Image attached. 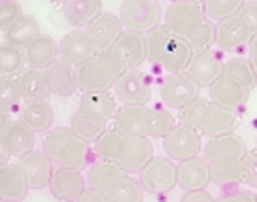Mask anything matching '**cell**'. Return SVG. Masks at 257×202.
I'll return each instance as SVG.
<instances>
[{"label":"cell","mask_w":257,"mask_h":202,"mask_svg":"<svg viewBox=\"0 0 257 202\" xmlns=\"http://www.w3.org/2000/svg\"><path fill=\"white\" fill-rule=\"evenodd\" d=\"M25 61L29 63V68L46 70L59 59V44L55 38L48 34H40L36 40L25 48Z\"/></svg>","instance_id":"24"},{"label":"cell","mask_w":257,"mask_h":202,"mask_svg":"<svg viewBox=\"0 0 257 202\" xmlns=\"http://www.w3.org/2000/svg\"><path fill=\"white\" fill-rule=\"evenodd\" d=\"M153 157V144L152 140L148 138H131L128 140V147L123 159H121L119 166L125 174H137V172H142L144 166L152 161Z\"/></svg>","instance_id":"26"},{"label":"cell","mask_w":257,"mask_h":202,"mask_svg":"<svg viewBox=\"0 0 257 202\" xmlns=\"http://www.w3.org/2000/svg\"><path fill=\"white\" fill-rule=\"evenodd\" d=\"M108 123L100 117H96L95 113L87 112L83 108H78L72 113V121H70V129L76 136L80 138L85 144H95L98 136L106 130Z\"/></svg>","instance_id":"31"},{"label":"cell","mask_w":257,"mask_h":202,"mask_svg":"<svg viewBox=\"0 0 257 202\" xmlns=\"http://www.w3.org/2000/svg\"><path fill=\"white\" fill-rule=\"evenodd\" d=\"M113 93L123 106H146L152 100V81L140 68H133L115 80Z\"/></svg>","instance_id":"7"},{"label":"cell","mask_w":257,"mask_h":202,"mask_svg":"<svg viewBox=\"0 0 257 202\" xmlns=\"http://www.w3.org/2000/svg\"><path fill=\"white\" fill-rule=\"evenodd\" d=\"M238 17H240L244 25L248 27L251 36L257 34V0H249V2H242L240 10H238Z\"/></svg>","instance_id":"46"},{"label":"cell","mask_w":257,"mask_h":202,"mask_svg":"<svg viewBox=\"0 0 257 202\" xmlns=\"http://www.w3.org/2000/svg\"><path fill=\"white\" fill-rule=\"evenodd\" d=\"M128 140L131 138H127L117 129L104 130L95 142V153L100 157V161L119 164L128 147Z\"/></svg>","instance_id":"30"},{"label":"cell","mask_w":257,"mask_h":202,"mask_svg":"<svg viewBox=\"0 0 257 202\" xmlns=\"http://www.w3.org/2000/svg\"><path fill=\"white\" fill-rule=\"evenodd\" d=\"M0 80H2V74H0Z\"/></svg>","instance_id":"55"},{"label":"cell","mask_w":257,"mask_h":202,"mask_svg":"<svg viewBox=\"0 0 257 202\" xmlns=\"http://www.w3.org/2000/svg\"><path fill=\"white\" fill-rule=\"evenodd\" d=\"M216 202H257V198H255V193H253V191H249V189H240V191H236V193L219 196V198H216Z\"/></svg>","instance_id":"48"},{"label":"cell","mask_w":257,"mask_h":202,"mask_svg":"<svg viewBox=\"0 0 257 202\" xmlns=\"http://www.w3.org/2000/svg\"><path fill=\"white\" fill-rule=\"evenodd\" d=\"M251 189H257V149H248L244 155V178Z\"/></svg>","instance_id":"47"},{"label":"cell","mask_w":257,"mask_h":202,"mask_svg":"<svg viewBox=\"0 0 257 202\" xmlns=\"http://www.w3.org/2000/svg\"><path fill=\"white\" fill-rule=\"evenodd\" d=\"M59 55H61V61H64L66 65L78 68L96 55V48L85 34V31H70L59 42Z\"/></svg>","instance_id":"11"},{"label":"cell","mask_w":257,"mask_h":202,"mask_svg":"<svg viewBox=\"0 0 257 202\" xmlns=\"http://www.w3.org/2000/svg\"><path fill=\"white\" fill-rule=\"evenodd\" d=\"M76 81H78V89L83 91V93L108 91L115 83V80L108 74V70L96 61L95 57L76 68Z\"/></svg>","instance_id":"21"},{"label":"cell","mask_w":257,"mask_h":202,"mask_svg":"<svg viewBox=\"0 0 257 202\" xmlns=\"http://www.w3.org/2000/svg\"><path fill=\"white\" fill-rule=\"evenodd\" d=\"M249 91L244 89L242 85L234 83L229 78H217L212 85H210V102L227 110H238L240 106L248 102Z\"/></svg>","instance_id":"20"},{"label":"cell","mask_w":257,"mask_h":202,"mask_svg":"<svg viewBox=\"0 0 257 202\" xmlns=\"http://www.w3.org/2000/svg\"><path fill=\"white\" fill-rule=\"evenodd\" d=\"M113 123L127 138L152 140V108L148 106H121L113 115Z\"/></svg>","instance_id":"9"},{"label":"cell","mask_w":257,"mask_h":202,"mask_svg":"<svg viewBox=\"0 0 257 202\" xmlns=\"http://www.w3.org/2000/svg\"><path fill=\"white\" fill-rule=\"evenodd\" d=\"M80 108L87 110V112L95 113L96 117L104 119L106 123L113 119V115L117 112V104H115V97L110 91H93V93H83L80 102Z\"/></svg>","instance_id":"35"},{"label":"cell","mask_w":257,"mask_h":202,"mask_svg":"<svg viewBox=\"0 0 257 202\" xmlns=\"http://www.w3.org/2000/svg\"><path fill=\"white\" fill-rule=\"evenodd\" d=\"M25 65V55L21 49L8 46V44H0V74L2 78H10L21 72Z\"/></svg>","instance_id":"39"},{"label":"cell","mask_w":257,"mask_h":202,"mask_svg":"<svg viewBox=\"0 0 257 202\" xmlns=\"http://www.w3.org/2000/svg\"><path fill=\"white\" fill-rule=\"evenodd\" d=\"M76 202H108V200H106V196L102 193H98V191H95V189L87 187V189L78 196V200Z\"/></svg>","instance_id":"50"},{"label":"cell","mask_w":257,"mask_h":202,"mask_svg":"<svg viewBox=\"0 0 257 202\" xmlns=\"http://www.w3.org/2000/svg\"><path fill=\"white\" fill-rule=\"evenodd\" d=\"M113 48L119 51V55L123 57L127 70L133 68H140L148 61V51H146V38L144 34L131 33V31H123L119 34V38L115 40Z\"/></svg>","instance_id":"25"},{"label":"cell","mask_w":257,"mask_h":202,"mask_svg":"<svg viewBox=\"0 0 257 202\" xmlns=\"http://www.w3.org/2000/svg\"><path fill=\"white\" fill-rule=\"evenodd\" d=\"M91 42L95 44L96 51L98 49L112 48L115 40L119 38V34L123 33V25H121L119 17L112 14V12H102L91 21V23L83 29Z\"/></svg>","instance_id":"14"},{"label":"cell","mask_w":257,"mask_h":202,"mask_svg":"<svg viewBox=\"0 0 257 202\" xmlns=\"http://www.w3.org/2000/svg\"><path fill=\"white\" fill-rule=\"evenodd\" d=\"M212 181H210L208 162L204 161L201 155L176 164V185L182 187L185 193L187 191H202Z\"/></svg>","instance_id":"15"},{"label":"cell","mask_w":257,"mask_h":202,"mask_svg":"<svg viewBox=\"0 0 257 202\" xmlns=\"http://www.w3.org/2000/svg\"><path fill=\"white\" fill-rule=\"evenodd\" d=\"M255 198H257V193H255Z\"/></svg>","instance_id":"56"},{"label":"cell","mask_w":257,"mask_h":202,"mask_svg":"<svg viewBox=\"0 0 257 202\" xmlns=\"http://www.w3.org/2000/svg\"><path fill=\"white\" fill-rule=\"evenodd\" d=\"M17 81H19L23 102H36V100H48L49 98L48 81H46L44 70L27 68L17 76Z\"/></svg>","instance_id":"33"},{"label":"cell","mask_w":257,"mask_h":202,"mask_svg":"<svg viewBox=\"0 0 257 202\" xmlns=\"http://www.w3.org/2000/svg\"><path fill=\"white\" fill-rule=\"evenodd\" d=\"M0 202H14V200H0Z\"/></svg>","instance_id":"54"},{"label":"cell","mask_w":257,"mask_h":202,"mask_svg":"<svg viewBox=\"0 0 257 202\" xmlns=\"http://www.w3.org/2000/svg\"><path fill=\"white\" fill-rule=\"evenodd\" d=\"M95 59L104 66L113 80H119L121 76L127 72V65H125L123 57L119 55V51L113 48V46L112 48H106V49H98Z\"/></svg>","instance_id":"41"},{"label":"cell","mask_w":257,"mask_h":202,"mask_svg":"<svg viewBox=\"0 0 257 202\" xmlns=\"http://www.w3.org/2000/svg\"><path fill=\"white\" fill-rule=\"evenodd\" d=\"M10 123H12V119H10V113L0 110V136H2V132H4V130L8 129Z\"/></svg>","instance_id":"52"},{"label":"cell","mask_w":257,"mask_h":202,"mask_svg":"<svg viewBox=\"0 0 257 202\" xmlns=\"http://www.w3.org/2000/svg\"><path fill=\"white\" fill-rule=\"evenodd\" d=\"M240 6V0H210V2H202V12L208 21L217 25L229 17L236 16Z\"/></svg>","instance_id":"38"},{"label":"cell","mask_w":257,"mask_h":202,"mask_svg":"<svg viewBox=\"0 0 257 202\" xmlns=\"http://www.w3.org/2000/svg\"><path fill=\"white\" fill-rule=\"evenodd\" d=\"M202 149L201 134L197 130L174 125L172 129L163 136V151L165 157L172 162H184L187 159L199 157Z\"/></svg>","instance_id":"5"},{"label":"cell","mask_w":257,"mask_h":202,"mask_svg":"<svg viewBox=\"0 0 257 202\" xmlns=\"http://www.w3.org/2000/svg\"><path fill=\"white\" fill-rule=\"evenodd\" d=\"M2 140H4V146L8 149L10 157H23L25 153L34 149L36 136L32 130L25 127L23 123L12 121L8 125V129L2 132Z\"/></svg>","instance_id":"32"},{"label":"cell","mask_w":257,"mask_h":202,"mask_svg":"<svg viewBox=\"0 0 257 202\" xmlns=\"http://www.w3.org/2000/svg\"><path fill=\"white\" fill-rule=\"evenodd\" d=\"M46 81H48L49 95H55L59 98L72 97L78 91V81H76V68L70 65H66L64 61L57 59L51 66H48L46 70Z\"/></svg>","instance_id":"19"},{"label":"cell","mask_w":257,"mask_h":202,"mask_svg":"<svg viewBox=\"0 0 257 202\" xmlns=\"http://www.w3.org/2000/svg\"><path fill=\"white\" fill-rule=\"evenodd\" d=\"M249 40H251V33L238 17V14L216 25V44L214 46H217L221 51H236L242 46L249 44Z\"/></svg>","instance_id":"17"},{"label":"cell","mask_w":257,"mask_h":202,"mask_svg":"<svg viewBox=\"0 0 257 202\" xmlns=\"http://www.w3.org/2000/svg\"><path fill=\"white\" fill-rule=\"evenodd\" d=\"M40 23L34 16H29V14H23L17 21L10 25L8 29L4 31V38H6V44L8 46H14V48L21 49L27 48L29 44L36 40L40 36Z\"/></svg>","instance_id":"27"},{"label":"cell","mask_w":257,"mask_h":202,"mask_svg":"<svg viewBox=\"0 0 257 202\" xmlns=\"http://www.w3.org/2000/svg\"><path fill=\"white\" fill-rule=\"evenodd\" d=\"M185 72L189 74V78L201 89L202 87H210L217 78H221V72H223L221 57L217 55L214 49L193 51V57L187 68H185Z\"/></svg>","instance_id":"10"},{"label":"cell","mask_w":257,"mask_h":202,"mask_svg":"<svg viewBox=\"0 0 257 202\" xmlns=\"http://www.w3.org/2000/svg\"><path fill=\"white\" fill-rule=\"evenodd\" d=\"M208 106H210V100H204V98H201V97L197 98V100H193L191 104H187L184 110L180 112V123H178V125L199 132Z\"/></svg>","instance_id":"40"},{"label":"cell","mask_w":257,"mask_h":202,"mask_svg":"<svg viewBox=\"0 0 257 202\" xmlns=\"http://www.w3.org/2000/svg\"><path fill=\"white\" fill-rule=\"evenodd\" d=\"M119 21L125 31L138 34H148L152 29L159 27L163 10L155 0H125L119 10Z\"/></svg>","instance_id":"3"},{"label":"cell","mask_w":257,"mask_h":202,"mask_svg":"<svg viewBox=\"0 0 257 202\" xmlns=\"http://www.w3.org/2000/svg\"><path fill=\"white\" fill-rule=\"evenodd\" d=\"M19 168L23 172L25 181L29 189H46L49 185V179L53 174V162L48 159V155L44 151H36L32 149L29 153H25L23 157H19Z\"/></svg>","instance_id":"12"},{"label":"cell","mask_w":257,"mask_h":202,"mask_svg":"<svg viewBox=\"0 0 257 202\" xmlns=\"http://www.w3.org/2000/svg\"><path fill=\"white\" fill-rule=\"evenodd\" d=\"M108 202H144V189L140 181L133 176H125L110 193L106 194Z\"/></svg>","instance_id":"37"},{"label":"cell","mask_w":257,"mask_h":202,"mask_svg":"<svg viewBox=\"0 0 257 202\" xmlns=\"http://www.w3.org/2000/svg\"><path fill=\"white\" fill-rule=\"evenodd\" d=\"M201 157L206 162H214L219 159H229V157H244L248 153V146L244 138L236 134H223V136L210 138L208 142L202 146Z\"/></svg>","instance_id":"18"},{"label":"cell","mask_w":257,"mask_h":202,"mask_svg":"<svg viewBox=\"0 0 257 202\" xmlns=\"http://www.w3.org/2000/svg\"><path fill=\"white\" fill-rule=\"evenodd\" d=\"M125 176L128 174H125L119 164H115V162H95L89 170V187L106 196Z\"/></svg>","instance_id":"29"},{"label":"cell","mask_w":257,"mask_h":202,"mask_svg":"<svg viewBox=\"0 0 257 202\" xmlns=\"http://www.w3.org/2000/svg\"><path fill=\"white\" fill-rule=\"evenodd\" d=\"M42 151L48 155V159L53 164H59V168L81 172L91 161L89 144L81 142L70 127H57L48 130L44 136Z\"/></svg>","instance_id":"2"},{"label":"cell","mask_w":257,"mask_h":202,"mask_svg":"<svg viewBox=\"0 0 257 202\" xmlns=\"http://www.w3.org/2000/svg\"><path fill=\"white\" fill-rule=\"evenodd\" d=\"M144 38L150 63L161 66L163 70H167L170 74L184 72L187 68L193 57L191 46L184 38L170 33L165 25L152 29Z\"/></svg>","instance_id":"1"},{"label":"cell","mask_w":257,"mask_h":202,"mask_svg":"<svg viewBox=\"0 0 257 202\" xmlns=\"http://www.w3.org/2000/svg\"><path fill=\"white\" fill-rule=\"evenodd\" d=\"M23 6L14 0H0V31H6L10 25L23 16Z\"/></svg>","instance_id":"45"},{"label":"cell","mask_w":257,"mask_h":202,"mask_svg":"<svg viewBox=\"0 0 257 202\" xmlns=\"http://www.w3.org/2000/svg\"><path fill=\"white\" fill-rule=\"evenodd\" d=\"M204 19L206 17H204L201 2H189V0L172 2L165 12V27L184 40H187L197 31V27Z\"/></svg>","instance_id":"6"},{"label":"cell","mask_w":257,"mask_h":202,"mask_svg":"<svg viewBox=\"0 0 257 202\" xmlns=\"http://www.w3.org/2000/svg\"><path fill=\"white\" fill-rule=\"evenodd\" d=\"M29 185L17 162L0 164V200L21 202L29 194Z\"/></svg>","instance_id":"23"},{"label":"cell","mask_w":257,"mask_h":202,"mask_svg":"<svg viewBox=\"0 0 257 202\" xmlns=\"http://www.w3.org/2000/svg\"><path fill=\"white\" fill-rule=\"evenodd\" d=\"M238 125H240V121H238L236 112L210 102L208 110H206V115H204V119H202L201 129H199V134H201V136H208V138L233 134Z\"/></svg>","instance_id":"16"},{"label":"cell","mask_w":257,"mask_h":202,"mask_svg":"<svg viewBox=\"0 0 257 202\" xmlns=\"http://www.w3.org/2000/svg\"><path fill=\"white\" fill-rule=\"evenodd\" d=\"M159 95L161 102L165 104V108L169 112H182L185 106L199 98L201 87L184 70V72L169 74L165 78V81L161 83Z\"/></svg>","instance_id":"4"},{"label":"cell","mask_w":257,"mask_h":202,"mask_svg":"<svg viewBox=\"0 0 257 202\" xmlns=\"http://www.w3.org/2000/svg\"><path fill=\"white\" fill-rule=\"evenodd\" d=\"M223 78H229L233 80L234 83L242 85L244 89L253 91L257 87V74L253 70V66L248 59H242V57H234V59H229L223 65V72H221Z\"/></svg>","instance_id":"36"},{"label":"cell","mask_w":257,"mask_h":202,"mask_svg":"<svg viewBox=\"0 0 257 202\" xmlns=\"http://www.w3.org/2000/svg\"><path fill=\"white\" fill-rule=\"evenodd\" d=\"M251 65H257V34L251 36L249 40V59H248Z\"/></svg>","instance_id":"51"},{"label":"cell","mask_w":257,"mask_h":202,"mask_svg":"<svg viewBox=\"0 0 257 202\" xmlns=\"http://www.w3.org/2000/svg\"><path fill=\"white\" fill-rule=\"evenodd\" d=\"M98 14H102L100 0H68L63 4V16L66 23L76 27V31L85 29Z\"/></svg>","instance_id":"28"},{"label":"cell","mask_w":257,"mask_h":202,"mask_svg":"<svg viewBox=\"0 0 257 202\" xmlns=\"http://www.w3.org/2000/svg\"><path fill=\"white\" fill-rule=\"evenodd\" d=\"M174 125L176 119L167 108H152V138H163Z\"/></svg>","instance_id":"44"},{"label":"cell","mask_w":257,"mask_h":202,"mask_svg":"<svg viewBox=\"0 0 257 202\" xmlns=\"http://www.w3.org/2000/svg\"><path fill=\"white\" fill-rule=\"evenodd\" d=\"M180 202H216V198L206 189H202V191H187L180 198Z\"/></svg>","instance_id":"49"},{"label":"cell","mask_w":257,"mask_h":202,"mask_svg":"<svg viewBox=\"0 0 257 202\" xmlns=\"http://www.w3.org/2000/svg\"><path fill=\"white\" fill-rule=\"evenodd\" d=\"M19 102H23V98H21V89H19L17 76L2 78L0 80V110L8 112L10 108H14Z\"/></svg>","instance_id":"43"},{"label":"cell","mask_w":257,"mask_h":202,"mask_svg":"<svg viewBox=\"0 0 257 202\" xmlns=\"http://www.w3.org/2000/svg\"><path fill=\"white\" fill-rule=\"evenodd\" d=\"M49 193L57 202H76L87 187L85 178L78 170L55 168L49 179Z\"/></svg>","instance_id":"13"},{"label":"cell","mask_w":257,"mask_h":202,"mask_svg":"<svg viewBox=\"0 0 257 202\" xmlns=\"http://www.w3.org/2000/svg\"><path fill=\"white\" fill-rule=\"evenodd\" d=\"M140 185L144 193L165 194L176 187V164L163 157H153L140 172Z\"/></svg>","instance_id":"8"},{"label":"cell","mask_w":257,"mask_h":202,"mask_svg":"<svg viewBox=\"0 0 257 202\" xmlns=\"http://www.w3.org/2000/svg\"><path fill=\"white\" fill-rule=\"evenodd\" d=\"M8 159H10V153L8 149H6V146H4V140L0 136V164H6Z\"/></svg>","instance_id":"53"},{"label":"cell","mask_w":257,"mask_h":202,"mask_svg":"<svg viewBox=\"0 0 257 202\" xmlns=\"http://www.w3.org/2000/svg\"><path fill=\"white\" fill-rule=\"evenodd\" d=\"M55 112L49 100H36V102H23L19 123H23L29 130L36 132H48L53 127Z\"/></svg>","instance_id":"22"},{"label":"cell","mask_w":257,"mask_h":202,"mask_svg":"<svg viewBox=\"0 0 257 202\" xmlns=\"http://www.w3.org/2000/svg\"><path fill=\"white\" fill-rule=\"evenodd\" d=\"M210 181L217 185L242 181L244 178V157H229L219 161L208 162Z\"/></svg>","instance_id":"34"},{"label":"cell","mask_w":257,"mask_h":202,"mask_svg":"<svg viewBox=\"0 0 257 202\" xmlns=\"http://www.w3.org/2000/svg\"><path fill=\"white\" fill-rule=\"evenodd\" d=\"M185 42L191 46L193 51L212 49V46L216 44V25L212 23V21H208V19H204V21L197 27V31H195Z\"/></svg>","instance_id":"42"}]
</instances>
